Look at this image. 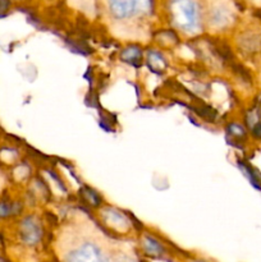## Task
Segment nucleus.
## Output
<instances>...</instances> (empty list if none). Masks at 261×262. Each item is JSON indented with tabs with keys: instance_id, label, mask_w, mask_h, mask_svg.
<instances>
[{
	"instance_id": "nucleus-6",
	"label": "nucleus",
	"mask_w": 261,
	"mask_h": 262,
	"mask_svg": "<svg viewBox=\"0 0 261 262\" xmlns=\"http://www.w3.org/2000/svg\"><path fill=\"white\" fill-rule=\"evenodd\" d=\"M193 110L200 115V117H202L204 119H206L207 122H212V120L215 119V117H216V112L209 106L193 107Z\"/></svg>"
},
{
	"instance_id": "nucleus-8",
	"label": "nucleus",
	"mask_w": 261,
	"mask_h": 262,
	"mask_svg": "<svg viewBox=\"0 0 261 262\" xmlns=\"http://www.w3.org/2000/svg\"><path fill=\"white\" fill-rule=\"evenodd\" d=\"M83 194L84 196H86V199L89 200L90 202H91L92 205H95V206H97V205H99V202H100V197L97 196L96 193H95L94 191H92V189H89V188H84L83 191Z\"/></svg>"
},
{
	"instance_id": "nucleus-7",
	"label": "nucleus",
	"mask_w": 261,
	"mask_h": 262,
	"mask_svg": "<svg viewBox=\"0 0 261 262\" xmlns=\"http://www.w3.org/2000/svg\"><path fill=\"white\" fill-rule=\"evenodd\" d=\"M14 212V206L5 202H0V217H7Z\"/></svg>"
},
{
	"instance_id": "nucleus-11",
	"label": "nucleus",
	"mask_w": 261,
	"mask_h": 262,
	"mask_svg": "<svg viewBox=\"0 0 261 262\" xmlns=\"http://www.w3.org/2000/svg\"><path fill=\"white\" fill-rule=\"evenodd\" d=\"M9 0H0V17H3L5 14V12L9 8Z\"/></svg>"
},
{
	"instance_id": "nucleus-10",
	"label": "nucleus",
	"mask_w": 261,
	"mask_h": 262,
	"mask_svg": "<svg viewBox=\"0 0 261 262\" xmlns=\"http://www.w3.org/2000/svg\"><path fill=\"white\" fill-rule=\"evenodd\" d=\"M146 247H147V250L151 251V252H155V251L160 252L161 251L160 245H159L156 241L151 239V238H147V239H146Z\"/></svg>"
},
{
	"instance_id": "nucleus-12",
	"label": "nucleus",
	"mask_w": 261,
	"mask_h": 262,
	"mask_svg": "<svg viewBox=\"0 0 261 262\" xmlns=\"http://www.w3.org/2000/svg\"><path fill=\"white\" fill-rule=\"evenodd\" d=\"M253 135L256 136V137H260L261 138V123H257V124L253 127Z\"/></svg>"
},
{
	"instance_id": "nucleus-9",
	"label": "nucleus",
	"mask_w": 261,
	"mask_h": 262,
	"mask_svg": "<svg viewBox=\"0 0 261 262\" xmlns=\"http://www.w3.org/2000/svg\"><path fill=\"white\" fill-rule=\"evenodd\" d=\"M228 132L234 136V137H242V136H245V129L241 125L237 124H230L229 128H228Z\"/></svg>"
},
{
	"instance_id": "nucleus-2",
	"label": "nucleus",
	"mask_w": 261,
	"mask_h": 262,
	"mask_svg": "<svg viewBox=\"0 0 261 262\" xmlns=\"http://www.w3.org/2000/svg\"><path fill=\"white\" fill-rule=\"evenodd\" d=\"M110 10L117 18H125L135 12L136 0H109Z\"/></svg>"
},
{
	"instance_id": "nucleus-1",
	"label": "nucleus",
	"mask_w": 261,
	"mask_h": 262,
	"mask_svg": "<svg viewBox=\"0 0 261 262\" xmlns=\"http://www.w3.org/2000/svg\"><path fill=\"white\" fill-rule=\"evenodd\" d=\"M174 20L184 30H194L197 26V9L192 0H174L171 4Z\"/></svg>"
},
{
	"instance_id": "nucleus-13",
	"label": "nucleus",
	"mask_w": 261,
	"mask_h": 262,
	"mask_svg": "<svg viewBox=\"0 0 261 262\" xmlns=\"http://www.w3.org/2000/svg\"><path fill=\"white\" fill-rule=\"evenodd\" d=\"M258 115H260V118H261V105H260V107H258Z\"/></svg>"
},
{
	"instance_id": "nucleus-4",
	"label": "nucleus",
	"mask_w": 261,
	"mask_h": 262,
	"mask_svg": "<svg viewBox=\"0 0 261 262\" xmlns=\"http://www.w3.org/2000/svg\"><path fill=\"white\" fill-rule=\"evenodd\" d=\"M122 59L132 66L138 67L141 64V50L138 48H128L122 53Z\"/></svg>"
},
{
	"instance_id": "nucleus-3",
	"label": "nucleus",
	"mask_w": 261,
	"mask_h": 262,
	"mask_svg": "<svg viewBox=\"0 0 261 262\" xmlns=\"http://www.w3.org/2000/svg\"><path fill=\"white\" fill-rule=\"evenodd\" d=\"M22 237L27 242H36L40 238V228L31 217L26 219L22 225Z\"/></svg>"
},
{
	"instance_id": "nucleus-5",
	"label": "nucleus",
	"mask_w": 261,
	"mask_h": 262,
	"mask_svg": "<svg viewBox=\"0 0 261 262\" xmlns=\"http://www.w3.org/2000/svg\"><path fill=\"white\" fill-rule=\"evenodd\" d=\"M238 164H240L241 169H242V170L245 171L246 176H247L248 178H250V181H251V183H252V186L256 187V188H257V189H261V182H260V179H258V174L256 173V171L253 170V169L251 168V166L248 165V164L242 163V161H240V163H238Z\"/></svg>"
}]
</instances>
